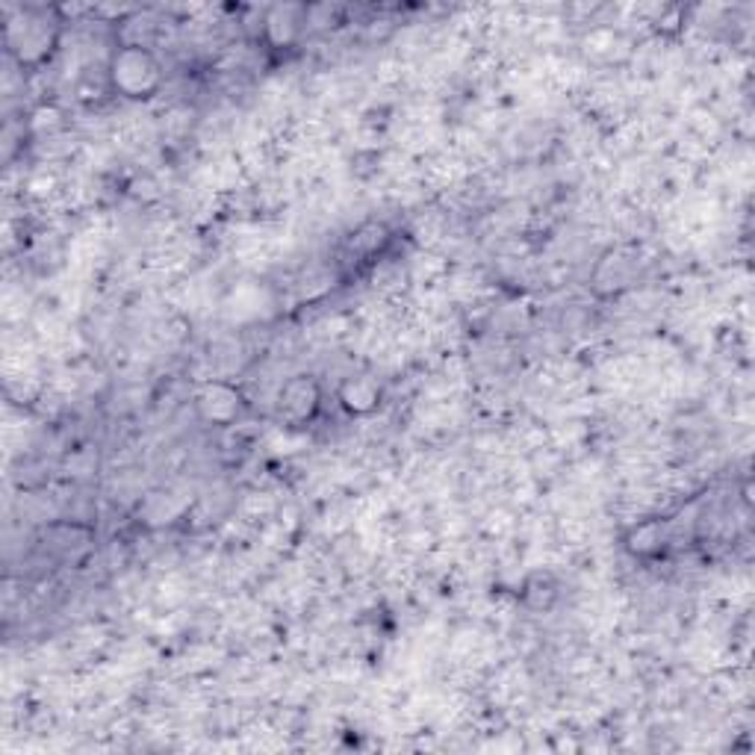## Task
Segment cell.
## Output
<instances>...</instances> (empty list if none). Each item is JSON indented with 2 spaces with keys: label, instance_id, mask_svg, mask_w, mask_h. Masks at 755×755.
Listing matches in <instances>:
<instances>
[{
  "label": "cell",
  "instance_id": "obj_5",
  "mask_svg": "<svg viewBox=\"0 0 755 755\" xmlns=\"http://www.w3.org/2000/svg\"><path fill=\"white\" fill-rule=\"evenodd\" d=\"M336 402L352 416H370L381 404V386L372 378H345L336 390Z\"/></svg>",
  "mask_w": 755,
  "mask_h": 755
},
{
  "label": "cell",
  "instance_id": "obj_2",
  "mask_svg": "<svg viewBox=\"0 0 755 755\" xmlns=\"http://www.w3.org/2000/svg\"><path fill=\"white\" fill-rule=\"evenodd\" d=\"M60 27L48 24V12H24L21 21L7 27L9 51L16 53L21 66H44L57 48Z\"/></svg>",
  "mask_w": 755,
  "mask_h": 755
},
{
  "label": "cell",
  "instance_id": "obj_4",
  "mask_svg": "<svg viewBox=\"0 0 755 755\" xmlns=\"http://www.w3.org/2000/svg\"><path fill=\"white\" fill-rule=\"evenodd\" d=\"M198 416L210 425H233L242 413V395L224 381H210L195 395Z\"/></svg>",
  "mask_w": 755,
  "mask_h": 755
},
{
  "label": "cell",
  "instance_id": "obj_7",
  "mask_svg": "<svg viewBox=\"0 0 755 755\" xmlns=\"http://www.w3.org/2000/svg\"><path fill=\"white\" fill-rule=\"evenodd\" d=\"M308 24V7H275L263 18V33L275 48L292 44Z\"/></svg>",
  "mask_w": 755,
  "mask_h": 755
},
{
  "label": "cell",
  "instance_id": "obj_3",
  "mask_svg": "<svg viewBox=\"0 0 755 755\" xmlns=\"http://www.w3.org/2000/svg\"><path fill=\"white\" fill-rule=\"evenodd\" d=\"M322 407V386L313 375H292L278 393V411L281 420L290 425H308L316 420Z\"/></svg>",
  "mask_w": 755,
  "mask_h": 755
},
{
  "label": "cell",
  "instance_id": "obj_6",
  "mask_svg": "<svg viewBox=\"0 0 755 755\" xmlns=\"http://www.w3.org/2000/svg\"><path fill=\"white\" fill-rule=\"evenodd\" d=\"M623 546H626L628 555H635L641 561L658 558L664 546H667V525L661 520H641L626 532L623 537Z\"/></svg>",
  "mask_w": 755,
  "mask_h": 755
},
{
  "label": "cell",
  "instance_id": "obj_1",
  "mask_svg": "<svg viewBox=\"0 0 755 755\" xmlns=\"http://www.w3.org/2000/svg\"><path fill=\"white\" fill-rule=\"evenodd\" d=\"M163 62L142 42H124L110 53L107 83L128 101H148L163 87Z\"/></svg>",
  "mask_w": 755,
  "mask_h": 755
},
{
  "label": "cell",
  "instance_id": "obj_8",
  "mask_svg": "<svg viewBox=\"0 0 755 755\" xmlns=\"http://www.w3.org/2000/svg\"><path fill=\"white\" fill-rule=\"evenodd\" d=\"M386 242H390V231H386V224L366 222L361 231L352 233V242H349V249H352V254H358V258L370 260V258H375V254H381V251H384Z\"/></svg>",
  "mask_w": 755,
  "mask_h": 755
}]
</instances>
